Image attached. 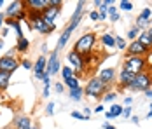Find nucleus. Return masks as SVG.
Wrapping results in <instances>:
<instances>
[{
	"label": "nucleus",
	"instance_id": "obj_1",
	"mask_svg": "<svg viewBox=\"0 0 152 129\" xmlns=\"http://www.w3.org/2000/svg\"><path fill=\"white\" fill-rule=\"evenodd\" d=\"M143 66H145V59H142V56H129L126 58L122 70L133 73V75H138L140 72H143Z\"/></svg>",
	"mask_w": 152,
	"mask_h": 129
},
{
	"label": "nucleus",
	"instance_id": "obj_2",
	"mask_svg": "<svg viewBox=\"0 0 152 129\" xmlns=\"http://www.w3.org/2000/svg\"><path fill=\"white\" fill-rule=\"evenodd\" d=\"M94 40H96V39H94L93 33H86V35H82V37L75 42V49H74V51L79 52V54H82V52L88 54L93 49V45H94Z\"/></svg>",
	"mask_w": 152,
	"mask_h": 129
},
{
	"label": "nucleus",
	"instance_id": "obj_3",
	"mask_svg": "<svg viewBox=\"0 0 152 129\" xmlns=\"http://www.w3.org/2000/svg\"><path fill=\"white\" fill-rule=\"evenodd\" d=\"M152 84V77L151 73L147 72H140L135 77V80H133V84H131V89H135V91H149V87Z\"/></svg>",
	"mask_w": 152,
	"mask_h": 129
},
{
	"label": "nucleus",
	"instance_id": "obj_4",
	"mask_svg": "<svg viewBox=\"0 0 152 129\" xmlns=\"http://www.w3.org/2000/svg\"><path fill=\"white\" fill-rule=\"evenodd\" d=\"M31 21H33V28L37 30V31H40V33H49V31H53V30L56 28V23L46 21L42 16H39V14H33Z\"/></svg>",
	"mask_w": 152,
	"mask_h": 129
},
{
	"label": "nucleus",
	"instance_id": "obj_5",
	"mask_svg": "<svg viewBox=\"0 0 152 129\" xmlns=\"http://www.w3.org/2000/svg\"><path fill=\"white\" fill-rule=\"evenodd\" d=\"M103 89H105V84L100 82L98 77H94V79H91V80L88 82V86H86V91H84V93H86L89 98H98V96L102 94Z\"/></svg>",
	"mask_w": 152,
	"mask_h": 129
},
{
	"label": "nucleus",
	"instance_id": "obj_6",
	"mask_svg": "<svg viewBox=\"0 0 152 129\" xmlns=\"http://www.w3.org/2000/svg\"><path fill=\"white\" fill-rule=\"evenodd\" d=\"M66 58H68V61H70V66H72L75 72L80 73L82 70H84V65H82L84 61H82V58H80V54H79V52L72 51V52H68V54H66Z\"/></svg>",
	"mask_w": 152,
	"mask_h": 129
},
{
	"label": "nucleus",
	"instance_id": "obj_7",
	"mask_svg": "<svg viewBox=\"0 0 152 129\" xmlns=\"http://www.w3.org/2000/svg\"><path fill=\"white\" fill-rule=\"evenodd\" d=\"M16 68H18V61L14 58H7V56L0 58V70L2 72L11 73V72H14Z\"/></svg>",
	"mask_w": 152,
	"mask_h": 129
},
{
	"label": "nucleus",
	"instance_id": "obj_8",
	"mask_svg": "<svg viewBox=\"0 0 152 129\" xmlns=\"http://www.w3.org/2000/svg\"><path fill=\"white\" fill-rule=\"evenodd\" d=\"M58 70H60V59H58V54H56V52H53L51 58L47 59L46 73H47V75H54Z\"/></svg>",
	"mask_w": 152,
	"mask_h": 129
},
{
	"label": "nucleus",
	"instance_id": "obj_9",
	"mask_svg": "<svg viewBox=\"0 0 152 129\" xmlns=\"http://www.w3.org/2000/svg\"><path fill=\"white\" fill-rule=\"evenodd\" d=\"M114 79H115V70L114 68H103L102 72L98 73V80L100 82H103V84H110V82H114Z\"/></svg>",
	"mask_w": 152,
	"mask_h": 129
},
{
	"label": "nucleus",
	"instance_id": "obj_10",
	"mask_svg": "<svg viewBox=\"0 0 152 129\" xmlns=\"http://www.w3.org/2000/svg\"><path fill=\"white\" fill-rule=\"evenodd\" d=\"M147 49L142 45V44L138 42V40H133V42L129 44L128 47H126V52H128V58L129 56H140L142 52H145Z\"/></svg>",
	"mask_w": 152,
	"mask_h": 129
},
{
	"label": "nucleus",
	"instance_id": "obj_11",
	"mask_svg": "<svg viewBox=\"0 0 152 129\" xmlns=\"http://www.w3.org/2000/svg\"><path fill=\"white\" fill-rule=\"evenodd\" d=\"M46 65H47V59L40 56L39 59H37L35 66H33V70H35V77H37L39 80H42V75L46 73Z\"/></svg>",
	"mask_w": 152,
	"mask_h": 129
},
{
	"label": "nucleus",
	"instance_id": "obj_12",
	"mask_svg": "<svg viewBox=\"0 0 152 129\" xmlns=\"http://www.w3.org/2000/svg\"><path fill=\"white\" fill-rule=\"evenodd\" d=\"M60 14V7H56V5H53V7H49V9H44V12H42V17L46 19V21H51V23H54L56 21V16Z\"/></svg>",
	"mask_w": 152,
	"mask_h": 129
},
{
	"label": "nucleus",
	"instance_id": "obj_13",
	"mask_svg": "<svg viewBox=\"0 0 152 129\" xmlns=\"http://www.w3.org/2000/svg\"><path fill=\"white\" fill-rule=\"evenodd\" d=\"M135 77H137V75H133V73H129V72H126V70H122V72L119 73V82H121V86L129 87L131 84H133Z\"/></svg>",
	"mask_w": 152,
	"mask_h": 129
},
{
	"label": "nucleus",
	"instance_id": "obj_14",
	"mask_svg": "<svg viewBox=\"0 0 152 129\" xmlns=\"http://www.w3.org/2000/svg\"><path fill=\"white\" fill-rule=\"evenodd\" d=\"M21 5H23L21 2H12V4L9 5V9L5 11V14H7V16H18V14H21V12H23V11H21Z\"/></svg>",
	"mask_w": 152,
	"mask_h": 129
},
{
	"label": "nucleus",
	"instance_id": "obj_15",
	"mask_svg": "<svg viewBox=\"0 0 152 129\" xmlns=\"http://www.w3.org/2000/svg\"><path fill=\"white\" fill-rule=\"evenodd\" d=\"M14 126L18 129H31V120L28 117H19L14 122Z\"/></svg>",
	"mask_w": 152,
	"mask_h": 129
},
{
	"label": "nucleus",
	"instance_id": "obj_16",
	"mask_svg": "<svg viewBox=\"0 0 152 129\" xmlns=\"http://www.w3.org/2000/svg\"><path fill=\"white\" fill-rule=\"evenodd\" d=\"M138 42L147 49V47H151V45H152V39L149 37V33H147V31H140V35H138Z\"/></svg>",
	"mask_w": 152,
	"mask_h": 129
},
{
	"label": "nucleus",
	"instance_id": "obj_17",
	"mask_svg": "<svg viewBox=\"0 0 152 129\" xmlns=\"http://www.w3.org/2000/svg\"><path fill=\"white\" fill-rule=\"evenodd\" d=\"M122 115V106L121 105H112L110 110L107 112V119H114V117H119Z\"/></svg>",
	"mask_w": 152,
	"mask_h": 129
},
{
	"label": "nucleus",
	"instance_id": "obj_18",
	"mask_svg": "<svg viewBox=\"0 0 152 129\" xmlns=\"http://www.w3.org/2000/svg\"><path fill=\"white\" fill-rule=\"evenodd\" d=\"M102 42H103V45L114 49V47H115V37H112L110 33H103V35H102Z\"/></svg>",
	"mask_w": 152,
	"mask_h": 129
},
{
	"label": "nucleus",
	"instance_id": "obj_19",
	"mask_svg": "<svg viewBox=\"0 0 152 129\" xmlns=\"http://www.w3.org/2000/svg\"><path fill=\"white\" fill-rule=\"evenodd\" d=\"M28 5L31 9H35V11H42L47 5V2L46 0H28Z\"/></svg>",
	"mask_w": 152,
	"mask_h": 129
},
{
	"label": "nucleus",
	"instance_id": "obj_20",
	"mask_svg": "<svg viewBox=\"0 0 152 129\" xmlns=\"http://www.w3.org/2000/svg\"><path fill=\"white\" fill-rule=\"evenodd\" d=\"M9 80H11V73L2 72V70H0V89H7Z\"/></svg>",
	"mask_w": 152,
	"mask_h": 129
},
{
	"label": "nucleus",
	"instance_id": "obj_21",
	"mask_svg": "<svg viewBox=\"0 0 152 129\" xmlns=\"http://www.w3.org/2000/svg\"><path fill=\"white\" fill-rule=\"evenodd\" d=\"M82 94H84V91L80 89V87H75V89H70V98L74 101H79L82 98Z\"/></svg>",
	"mask_w": 152,
	"mask_h": 129
},
{
	"label": "nucleus",
	"instance_id": "obj_22",
	"mask_svg": "<svg viewBox=\"0 0 152 129\" xmlns=\"http://www.w3.org/2000/svg\"><path fill=\"white\" fill-rule=\"evenodd\" d=\"M28 45H30V42L23 37V39H19V40H18L16 49H18V51H21V52H25V51H28Z\"/></svg>",
	"mask_w": 152,
	"mask_h": 129
},
{
	"label": "nucleus",
	"instance_id": "obj_23",
	"mask_svg": "<svg viewBox=\"0 0 152 129\" xmlns=\"http://www.w3.org/2000/svg\"><path fill=\"white\" fill-rule=\"evenodd\" d=\"M107 11H108V16H110V19H112V21H117V19H119L117 9H115L114 5H108V9H107Z\"/></svg>",
	"mask_w": 152,
	"mask_h": 129
},
{
	"label": "nucleus",
	"instance_id": "obj_24",
	"mask_svg": "<svg viewBox=\"0 0 152 129\" xmlns=\"http://www.w3.org/2000/svg\"><path fill=\"white\" fill-rule=\"evenodd\" d=\"M61 73H63V80H68V79H72V77H74V70H72L70 66H65Z\"/></svg>",
	"mask_w": 152,
	"mask_h": 129
},
{
	"label": "nucleus",
	"instance_id": "obj_25",
	"mask_svg": "<svg viewBox=\"0 0 152 129\" xmlns=\"http://www.w3.org/2000/svg\"><path fill=\"white\" fill-rule=\"evenodd\" d=\"M151 16H152V11L149 7H145L143 11H142V14L138 16V17H142V19H145V21H151Z\"/></svg>",
	"mask_w": 152,
	"mask_h": 129
},
{
	"label": "nucleus",
	"instance_id": "obj_26",
	"mask_svg": "<svg viewBox=\"0 0 152 129\" xmlns=\"http://www.w3.org/2000/svg\"><path fill=\"white\" fill-rule=\"evenodd\" d=\"M65 84L70 87V89H75V87H80L79 86V80H77L75 77H72V79H68V80H65Z\"/></svg>",
	"mask_w": 152,
	"mask_h": 129
},
{
	"label": "nucleus",
	"instance_id": "obj_27",
	"mask_svg": "<svg viewBox=\"0 0 152 129\" xmlns=\"http://www.w3.org/2000/svg\"><path fill=\"white\" fill-rule=\"evenodd\" d=\"M138 35H140V30H138L137 26H135V28H131V30H129V33H128V39H129V40L133 42V40L137 39Z\"/></svg>",
	"mask_w": 152,
	"mask_h": 129
},
{
	"label": "nucleus",
	"instance_id": "obj_28",
	"mask_svg": "<svg viewBox=\"0 0 152 129\" xmlns=\"http://www.w3.org/2000/svg\"><path fill=\"white\" fill-rule=\"evenodd\" d=\"M119 7H121L122 11H126V12H129V11L133 9V4H131V2H126V0H122L121 4H119Z\"/></svg>",
	"mask_w": 152,
	"mask_h": 129
},
{
	"label": "nucleus",
	"instance_id": "obj_29",
	"mask_svg": "<svg viewBox=\"0 0 152 129\" xmlns=\"http://www.w3.org/2000/svg\"><path fill=\"white\" fill-rule=\"evenodd\" d=\"M115 47L117 49H126V42L122 37H115Z\"/></svg>",
	"mask_w": 152,
	"mask_h": 129
},
{
	"label": "nucleus",
	"instance_id": "obj_30",
	"mask_svg": "<svg viewBox=\"0 0 152 129\" xmlns=\"http://www.w3.org/2000/svg\"><path fill=\"white\" fill-rule=\"evenodd\" d=\"M149 25V21H145V19H142V17H138L137 19V28L140 30V28H145Z\"/></svg>",
	"mask_w": 152,
	"mask_h": 129
},
{
	"label": "nucleus",
	"instance_id": "obj_31",
	"mask_svg": "<svg viewBox=\"0 0 152 129\" xmlns=\"http://www.w3.org/2000/svg\"><path fill=\"white\" fill-rule=\"evenodd\" d=\"M115 98H117V94H115V93H107L105 96H103V100H105V101H114Z\"/></svg>",
	"mask_w": 152,
	"mask_h": 129
},
{
	"label": "nucleus",
	"instance_id": "obj_32",
	"mask_svg": "<svg viewBox=\"0 0 152 129\" xmlns=\"http://www.w3.org/2000/svg\"><path fill=\"white\" fill-rule=\"evenodd\" d=\"M122 115H124L126 119H129V117H131V106H126V108H122Z\"/></svg>",
	"mask_w": 152,
	"mask_h": 129
},
{
	"label": "nucleus",
	"instance_id": "obj_33",
	"mask_svg": "<svg viewBox=\"0 0 152 129\" xmlns=\"http://www.w3.org/2000/svg\"><path fill=\"white\" fill-rule=\"evenodd\" d=\"M46 112H47V115H53V112H54V103H47Z\"/></svg>",
	"mask_w": 152,
	"mask_h": 129
},
{
	"label": "nucleus",
	"instance_id": "obj_34",
	"mask_svg": "<svg viewBox=\"0 0 152 129\" xmlns=\"http://www.w3.org/2000/svg\"><path fill=\"white\" fill-rule=\"evenodd\" d=\"M72 117H74V119H79V120H84V119H86L84 115L79 114V112H72Z\"/></svg>",
	"mask_w": 152,
	"mask_h": 129
},
{
	"label": "nucleus",
	"instance_id": "obj_35",
	"mask_svg": "<svg viewBox=\"0 0 152 129\" xmlns=\"http://www.w3.org/2000/svg\"><path fill=\"white\" fill-rule=\"evenodd\" d=\"M145 65H147L149 68H152V52H149V56H147V61H145Z\"/></svg>",
	"mask_w": 152,
	"mask_h": 129
},
{
	"label": "nucleus",
	"instance_id": "obj_36",
	"mask_svg": "<svg viewBox=\"0 0 152 129\" xmlns=\"http://www.w3.org/2000/svg\"><path fill=\"white\" fill-rule=\"evenodd\" d=\"M21 63H23V68H26V70H30L31 68V63L28 61V59H25V61H21Z\"/></svg>",
	"mask_w": 152,
	"mask_h": 129
},
{
	"label": "nucleus",
	"instance_id": "obj_37",
	"mask_svg": "<svg viewBox=\"0 0 152 129\" xmlns=\"http://www.w3.org/2000/svg\"><path fill=\"white\" fill-rule=\"evenodd\" d=\"M89 17H91L93 21H96V19H100V14H98V12H96V11H93L91 14H89Z\"/></svg>",
	"mask_w": 152,
	"mask_h": 129
},
{
	"label": "nucleus",
	"instance_id": "obj_38",
	"mask_svg": "<svg viewBox=\"0 0 152 129\" xmlns=\"http://www.w3.org/2000/svg\"><path fill=\"white\" fill-rule=\"evenodd\" d=\"M42 96H44V98H47V96H49V86L44 87V93H42Z\"/></svg>",
	"mask_w": 152,
	"mask_h": 129
},
{
	"label": "nucleus",
	"instance_id": "obj_39",
	"mask_svg": "<svg viewBox=\"0 0 152 129\" xmlns=\"http://www.w3.org/2000/svg\"><path fill=\"white\" fill-rule=\"evenodd\" d=\"M56 93H63V84H56Z\"/></svg>",
	"mask_w": 152,
	"mask_h": 129
},
{
	"label": "nucleus",
	"instance_id": "obj_40",
	"mask_svg": "<svg viewBox=\"0 0 152 129\" xmlns=\"http://www.w3.org/2000/svg\"><path fill=\"white\" fill-rule=\"evenodd\" d=\"M94 112H96V114H100V112H103V106H102V105H98V106L94 108Z\"/></svg>",
	"mask_w": 152,
	"mask_h": 129
},
{
	"label": "nucleus",
	"instance_id": "obj_41",
	"mask_svg": "<svg viewBox=\"0 0 152 129\" xmlns=\"http://www.w3.org/2000/svg\"><path fill=\"white\" fill-rule=\"evenodd\" d=\"M131 98H129V96H128V98H126V100H124V105H128V106H129V105H131Z\"/></svg>",
	"mask_w": 152,
	"mask_h": 129
},
{
	"label": "nucleus",
	"instance_id": "obj_42",
	"mask_svg": "<svg viewBox=\"0 0 152 129\" xmlns=\"http://www.w3.org/2000/svg\"><path fill=\"white\" fill-rule=\"evenodd\" d=\"M147 119H152V103H151V110H149V114H147Z\"/></svg>",
	"mask_w": 152,
	"mask_h": 129
},
{
	"label": "nucleus",
	"instance_id": "obj_43",
	"mask_svg": "<svg viewBox=\"0 0 152 129\" xmlns=\"http://www.w3.org/2000/svg\"><path fill=\"white\" fill-rule=\"evenodd\" d=\"M145 96L147 98H152V91H145Z\"/></svg>",
	"mask_w": 152,
	"mask_h": 129
},
{
	"label": "nucleus",
	"instance_id": "obj_44",
	"mask_svg": "<svg viewBox=\"0 0 152 129\" xmlns=\"http://www.w3.org/2000/svg\"><path fill=\"white\" fill-rule=\"evenodd\" d=\"M2 25H4V14H0V28H2Z\"/></svg>",
	"mask_w": 152,
	"mask_h": 129
},
{
	"label": "nucleus",
	"instance_id": "obj_45",
	"mask_svg": "<svg viewBox=\"0 0 152 129\" xmlns=\"http://www.w3.org/2000/svg\"><path fill=\"white\" fill-rule=\"evenodd\" d=\"M147 33H149V37L152 39V28H151V30H147Z\"/></svg>",
	"mask_w": 152,
	"mask_h": 129
},
{
	"label": "nucleus",
	"instance_id": "obj_46",
	"mask_svg": "<svg viewBox=\"0 0 152 129\" xmlns=\"http://www.w3.org/2000/svg\"><path fill=\"white\" fill-rule=\"evenodd\" d=\"M2 47H4V42H2V40H0V49H2Z\"/></svg>",
	"mask_w": 152,
	"mask_h": 129
},
{
	"label": "nucleus",
	"instance_id": "obj_47",
	"mask_svg": "<svg viewBox=\"0 0 152 129\" xmlns=\"http://www.w3.org/2000/svg\"><path fill=\"white\" fill-rule=\"evenodd\" d=\"M107 129H115V128H114V126H108V128H107Z\"/></svg>",
	"mask_w": 152,
	"mask_h": 129
},
{
	"label": "nucleus",
	"instance_id": "obj_48",
	"mask_svg": "<svg viewBox=\"0 0 152 129\" xmlns=\"http://www.w3.org/2000/svg\"><path fill=\"white\" fill-rule=\"evenodd\" d=\"M2 5H4V2H2V0H0V7H2Z\"/></svg>",
	"mask_w": 152,
	"mask_h": 129
},
{
	"label": "nucleus",
	"instance_id": "obj_49",
	"mask_svg": "<svg viewBox=\"0 0 152 129\" xmlns=\"http://www.w3.org/2000/svg\"><path fill=\"white\" fill-rule=\"evenodd\" d=\"M149 23H152V16H151V21H149Z\"/></svg>",
	"mask_w": 152,
	"mask_h": 129
}]
</instances>
